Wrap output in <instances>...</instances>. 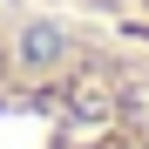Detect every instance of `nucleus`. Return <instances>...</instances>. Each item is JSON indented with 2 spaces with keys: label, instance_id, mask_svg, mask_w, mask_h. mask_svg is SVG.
Wrapping results in <instances>:
<instances>
[{
  "label": "nucleus",
  "instance_id": "obj_1",
  "mask_svg": "<svg viewBox=\"0 0 149 149\" xmlns=\"http://www.w3.org/2000/svg\"><path fill=\"white\" fill-rule=\"evenodd\" d=\"M81 7H102V14H129V20H149V0H81Z\"/></svg>",
  "mask_w": 149,
  "mask_h": 149
}]
</instances>
